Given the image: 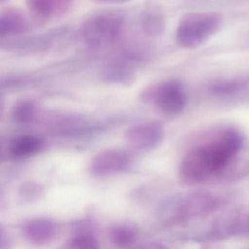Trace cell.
Returning a JSON list of instances; mask_svg holds the SVG:
<instances>
[{
  "label": "cell",
  "mask_w": 249,
  "mask_h": 249,
  "mask_svg": "<svg viewBox=\"0 0 249 249\" xmlns=\"http://www.w3.org/2000/svg\"><path fill=\"white\" fill-rule=\"evenodd\" d=\"M57 232V224L48 218H33L27 221L23 227L24 235L29 241L35 244L50 243Z\"/></svg>",
  "instance_id": "cell-7"
},
{
  "label": "cell",
  "mask_w": 249,
  "mask_h": 249,
  "mask_svg": "<svg viewBox=\"0 0 249 249\" xmlns=\"http://www.w3.org/2000/svg\"><path fill=\"white\" fill-rule=\"evenodd\" d=\"M68 247L71 249H93L99 248V242L93 235L80 234L72 237L68 242Z\"/></svg>",
  "instance_id": "cell-14"
},
{
  "label": "cell",
  "mask_w": 249,
  "mask_h": 249,
  "mask_svg": "<svg viewBox=\"0 0 249 249\" xmlns=\"http://www.w3.org/2000/svg\"><path fill=\"white\" fill-rule=\"evenodd\" d=\"M142 99L152 103L167 113H177L184 108L186 94L183 86L178 81H170L152 86L142 94Z\"/></svg>",
  "instance_id": "cell-4"
},
{
  "label": "cell",
  "mask_w": 249,
  "mask_h": 249,
  "mask_svg": "<svg viewBox=\"0 0 249 249\" xmlns=\"http://www.w3.org/2000/svg\"><path fill=\"white\" fill-rule=\"evenodd\" d=\"M163 134L164 131L160 124L149 122L129 128L126 133V139L133 148L147 151L161 142Z\"/></svg>",
  "instance_id": "cell-5"
},
{
  "label": "cell",
  "mask_w": 249,
  "mask_h": 249,
  "mask_svg": "<svg viewBox=\"0 0 249 249\" xmlns=\"http://www.w3.org/2000/svg\"><path fill=\"white\" fill-rule=\"evenodd\" d=\"M142 26L144 30L152 36L161 34L164 29V22L162 17L157 12H146L142 17Z\"/></svg>",
  "instance_id": "cell-13"
},
{
  "label": "cell",
  "mask_w": 249,
  "mask_h": 249,
  "mask_svg": "<svg viewBox=\"0 0 249 249\" xmlns=\"http://www.w3.org/2000/svg\"><path fill=\"white\" fill-rule=\"evenodd\" d=\"M132 68L133 67L127 61L116 62L109 67L106 72V78H108L109 81L115 82L124 83L129 81L133 75Z\"/></svg>",
  "instance_id": "cell-11"
},
{
  "label": "cell",
  "mask_w": 249,
  "mask_h": 249,
  "mask_svg": "<svg viewBox=\"0 0 249 249\" xmlns=\"http://www.w3.org/2000/svg\"><path fill=\"white\" fill-rule=\"evenodd\" d=\"M110 241L119 248L132 246L138 238V231L133 227L127 225H119L112 227L108 233Z\"/></svg>",
  "instance_id": "cell-10"
},
{
  "label": "cell",
  "mask_w": 249,
  "mask_h": 249,
  "mask_svg": "<svg viewBox=\"0 0 249 249\" xmlns=\"http://www.w3.org/2000/svg\"><path fill=\"white\" fill-rule=\"evenodd\" d=\"M100 2H115V3H117V2H126L127 0H100Z\"/></svg>",
  "instance_id": "cell-17"
},
{
  "label": "cell",
  "mask_w": 249,
  "mask_h": 249,
  "mask_svg": "<svg viewBox=\"0 0 249 249\" xmlns=\"http://www.w3.org/2000/svg\"><path fill=\"white\" fill-rule=\"evenodd\" d=\"M223 17L217 13H189L180 18L176 40L181 47H198L221 29Z\"/></svg>",
  "instance_id": "cell-2"
},
{
  "label": "cell",
  "mask_w": 249,
  "mask_h": 249,
  "mask_svg": "<svg viewBox=\"0 0 249 249\" xmlns=\"http://www.w3.org/2000/svg\"><path fill=\"white\" fill-rule=\"evenodd\" d=\"M27 23L24 16L15 10L5 11L1 17L0 32L2 37L15 36L27 30Z\"/></svg>",
  "instance_id": "cell-8"
},
{
  "label": "cell",
  "mask_w": 249,
  "mask_h": 249,
  "mask_svg": "<svg viewBox=\"0 0 249 249\" xmlns=\"http://www.w3.org/2000/svg\"><path fill=\"white\" fill-rule=\"evenodd\" d=\"M43 141L33 135H24L16 138L11 142L10 151L16 157H25L33 155L41 149Z\"/></svg>",
  "instance_id": "cell-9"
},
{
  "label": "cell",
  "mask_w": 249,
  "mask_h": 249,
  "mask_svg": "<svg viewBox=\"0 0 249 249\" xmlns=\"http://www.w3.org/2000/svg\"><path fill=\"white\" fill-rule=\"evenodd\" d=\"M243 145L241 134L234 129L224 130L217 139L192 148L180 165V178L186 183L202 181L222 170Z\"/></svg>",
  "instance_id": "cell-1"
},
{
  "label": "cell",
  "mask_w": 249,
  "mask_h": 249,
  "mask_svg": "<svg viewBox=\"0 0 249 249\" xmlns=\"http://www.w3.org/2000/svg\"><path fill=\"white\" fill-rule=\"evenodd\" d=\"M43 192L41 186L34 182H27L20 189V195L27 200H34L39 197Z\"/></svg>",
  "instance_id": "cell-16"
},
{
  "label": "cell",
  "mask_w": 249,
  "mask_h": 249,
  "mask_svg": "<svg viewBox=\"0 0 249 249\" xmlns=\"http://www.w3.org/2000/svg\"><path fill=\"white\" fill-rule=\"evenodd\" d=\"M36 113L35 105L30 100H21L13 108V118L19 124H27L33 121Z\"/></svg>",
  "instance_id": "cell-12"
},
{
  "label": "cell",
  "mask_w": 249,
  "mask_h": 249,
  "mask_svg": "<svg viewBox=\"0 0 249 249\" xmlns=\"http://www.w3.org/2000/svg\"><path fill=\"white\" fill-rule=\"evenodd\" d=\"M246 81L244 80H234V81H223L214 84L211 87V90L216 94H230L241 89L245 85Z\"/></svg>",
  "instance_id": "cell-15"
},
{
  "label": "cell",
  "mask_w": 249,
  "mask_h": 249,
  "mask_svg": "<svg viewBox=\"0 0 249 249\" xmlns=\"http://www.w3.org/2000/svg\"><path fill=\"white\" fill-rule=\"evenodd\" d=\"M129 158L120 151H105L91 160L90 172L95 176H106L119 173L127 167Z\"/></svg>",
  "instance_id": "cell-6"
},
{
  "label": "cell",
  "mask_w": 249,
  "mask_h": 249,
  "mask_svg": "<svg viewBox=\"0 0 249 249\" xmlns=\"http://www.w3.org/2000/svg\"><path fill=\"white\" fill-rule=\"evenodd\" d=\"M124 19L116 13H100L87 20L83 27V36L91 47L108 46L120 36Z\"/></svg>",
  "instance_id": "cell-3"
}]
</instances>
